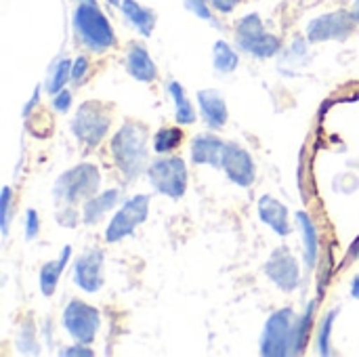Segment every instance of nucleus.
Returning <instances> with one entry per match:
<instances>
[{
    "instance_id": "f257e3e1",
    "label": "nucleus",
    "mask_w": 359,
    "mask_h": 357,
    "mask_svg": "<svg viewBox=\"0 0 359 357\" xmlns=\"http://www.w3.org/2000/svg\"><path fill=\"white\" fill-rule=\"evenodd\" d=\"M147 139L149 133L139 122H124L122 128L111 139V158L126 181H135L143 170H147Z\"/></svg>"
},
{
    "instance_id": "f03ea898",
    "label": "nucleus",
    "mask_w": 359,
    "mask_h": 357,
    "mask_svg": "<svg viewBox=\"0 0 359 357\" xmlns=\"http://www.w3.org/2000/svg\"><path fill=\"white\" fill-rule=\"evenodd\" d=\"M72 23L80 42L93 53H105L116 44L114 27L97 2H80L74 11Z\"/></svg>"
},
{
    "instance_id": "7ed1b4c3",
    "label": "nucleus",
    "mask_w": 359,
    "mask_h": 357,
    "mask_svg": "<svg viewBox=\"0 0 359 357\" xmlns=\"http://www.w3.org/2000/svg\"><path fill=\"white\" fill-rule=\"evenodd\" d=\"M101 185V170L95 164H78L65 170L53 187V196L59 204L72 206L80 200H88Z\"/></svg>"
},
{
    "instance_id": "20e7f679",
    "label": "nucleus",
    "mask_w": 359,
    "mask_h": 357,
    "mask_svg": "<svg viewBox=\"0 0 359 357\" xmlns=\"http://www.w3.org/2000/svg\"><path fill=\"white\" fill-rule=\"evenodd\" d=\"M236 42L238 46L259 59H269L282 50V40L276 34L265 29L259 13H248L236 23Z\"/></svg>"
},
{
    "instance_id": "39448f33",
    "label": "nucleus",
    "mask_w": 359,
    "mask_h": 357,
    "mask_svg": "<svg viewBox=\"0 0 359 357\" xmlns=\"http://www.w3.org/2000/svg\"><path fill=\"white\" fill-rule=\"evenodd\" d=\"M294 332H297L294 311L290 307L276 311L265 324V330L261 337V356H294Z\"/></svg>"
},
{
    "instance_id": "423d86ee",
    "label": "nucleus",
    "mask_w": 359,
    "mask_h": 357,
    "mask_svg": "<svg viewBox=\"0 0 359 357\" xmlns=\"http://www.w3.org/2000/svg\"><path fill=\"white\" fill-rule=\"evenodd\" d=\"M147 177H149V185L172 200H179L185 196L187 189V166L183 162V158L179 156H166V158H158L147 166Z\"/></svg>"
},
{
    "instance_id": "0eeeda50",
    "label": "nucleus",
    "mask_w": 359,
    "mask_h": 357,
    "mask_svg": "<svg viewBox=\"0 0 359 357\" xmlns=\"http://www.w3.org/2000/svg\"><path fill=\"white\" fill-rule=\"evenodd\" d=\"M111 126V116L107 107L99 101H86L78 107L72 120V133L76 139L88 147H95L103 141Z\"/></svg>"
},
{
    "instance_id": "6e6552de",
    "label": "nucleus",
    "mask_w": 359,
    "mask_h": 357,
    "mask_svg": "<svg viewBox=\"0 0 359 357\" xmlns=\"http://www.w3.org/2000/svg\"><path fill=\"white\" fill-rule=\"evenodd\" d=\"M63 328L76 343L90 345L101 328V316L93 305L74 299L63 309Z\"/></svg>"
},
{
    "instance_id": "1a4fd4ad",
    "label": "nucleus",
    "mask_w": 359,
    "mask_h": 357,
    "mask_svg": "<svg viewBox=\"0 0 359 357\" xmlns=\"http://www.w3.org/2000/svg\"><path fill=\"white\" fill-rule=\"evenodd\" d=\"M355 23L358 19L353 13L345 8L318 15L307 23V40L316 44L328 40H347L355 32Z\"/></svg>"
},
{
    "instance_id": "9d476101",
    "label": "nucleus",
    "mask_w": 359,
    "mask_h": 357,
    "mask_svg": "<svg viewBox=\"0 0 359 357\" xmlns=\"http://www.w3.org/2000/svg\"><path fill=\"white\" fill-rule=\"evenodd\" d=\"M149 196L139 194L130 200H126L122 204V208L114 215V219L109 221L107 229H105V240L109 244H116L124 238H128L149 215Z\"/></svg>"
},
{
    "instance_id": "9b49d317",
    "label": "nucleus",
    "mask_w": 359,
    "mask_h": 357,
    "mask_svg": "<svg viewBox=\"0 0 359 357\" xmlns=\"http://www.w3.org/2000/svg\"><path fill=\"white\" fill-rule=\"evenodd\" d=\"M265 274L282 292H292L301 286L299 263L286 246L276 248L271 252V257L265 263Z\"/></svg>"
},
{
    "instance_id": "f8f14e48",
    "label": "nucleus",
    "mask_w": 359,
    "mask_h": 357,
    "mask_svg": "<svg viewBox=\"0 0 359 357\" xmlns=\"http://www.w3.org/2000/svg\"><path fill=\"white\" fill-rule=\"evenodd\" d=\"M221 168L227 173L229 181L240 185V187H250L257 177V166L252 156L240 147L238 143H227L223 151V164Z\"/></svg>"
},
{
    "instance_id": "ddd939ff",
    "label": "nucleus",
    "mask_w": 359,
    "mask_h": 357,
    "mask_svg": "<svg viewBox=\"0 0 359 357\" xmlns=\"http://www.w3.org/2000/svg\"><path fill=\"white\" fill-rule=\"evenodd\" d=\"M103 261L105 255L97 248L82 252L74 263V284L84 292H99L103 286Z\"/></svg>"
},
{
    "instance_id": "4468645a",
    "label": "nucleus",
    "mask_w": 359,
    "mask_h": 357,
    "mask_svg": "<svg viewBox=\"0 0 359 357\" xmlns=\"http://www.w3.org/2000/svg\"><path fill=\"white\" fill-rule=\"evenodd\" d=\"M225 141H221L217 135L204 133L194 137L189 154H191V162L194 164H208L215 168H221L223 164V151H225Z\"/></svg>"
},
{
    "instance_id": "2eb2a0df",
    "label": "nucleus",
    "mask_w": 359,
    "mask_h": 357,
    "mask_svg": "<svg viewBox=\"0 0 359 357\" xmlns=\"http://www.w3.org/2000/svg\"><path fill=\"white\" fill-rule=\"evenodd\" d=\"M198 105H200V114H202L204 122L208 124V128L219 130L225 126L229 112H227V103L219 90H215V88L200 90L198 93Z\"/></svg>"
},
{
    "instance_id": "dca6fc26",
    "label": "nucleus",
    "mask_w": 359,
    "mask_h": 357,
    "mask_svg": "<svg viewBox=\"0 0 359 357\" xmlns=\"http://www.w3.org/2000/svg\"><path fill=\"white\" fill-rule=\"evenodd\" d=\"M126 69L139 82H154L158 78V67L151 55L139 42H133L126 50Z\"/></svg>"
},
{
    "instance_id": "f3484780",
    "label": "nucleus",
    "mask_w": 359,
    "mask_h": 357,
    "mask_svg": "<svg viewBox=\"0 0 359 357\" xmlns=\"http://www.w3.org/2000/svg\"><path fill=\"white\" fill-rule=\"evenodd\" d=\"M259 217H261V221L269 227V229H273L278 236H288L290 234V221H288V208L280 202V200H276L273 196H263L261 200H259Z\"/></svg>"
},
{
    "instance_id": "a211bd4d",
    "label": "nucleus",
    "mask_w": 359,
    "mask_h": 357,
    "mask_svg": "<svg viewBox=\"0 0 359 357\" xmlns=\"http://www.w3.org/2000/svg\"><path fill=\"white\" fill-rule=\"evenodd\" d=\"M120 196H122L120 189H107L103 194H95L93 198H88L82 206V223L84 225L99 223L120 202Z\"/></svg>"
},
{
    "instance_id": "6ab92c4d",
    "label": "nucleus",
    "mask_w": 359,
    "mask_h": 357,
    "mask_svg": "<svg viewBox=\"0 0 359 357\" xmlns=\"http://www.w3.org/2000/svg\"><path fill=\"white\" fill-rule=\"evenodd\" d=\"M120 11L124 15V19L141 34V36H151L156 29V13L147 6H143L137 0H122Z\"/></svg>"
},
{
    "instance_id": "aec40b11",
    "label": "nucleus",
    "mask_w": 359,
    "mask_h": 357,
    "mask_svg": "<svg viewBox=\"0 0 359 357\" xmlns=\"http://www.w3.org/2000/svg\"><path fill=\"white\" fill-rule=\"evenodd\" d=\"M297 225H299L301 238H303V259H305L307 269H311L320 257V236H318V229H316L311 217L303 210L297 213Z\"/></svg>"
},
{
    "instance_id": "412c9836",
    "label": "nucleus",
    "mask_w": 359,
    "mask_h": 357,
    "mask_svg": "<svg viewBox=\"0 0 359 357\" xmlns=\"http://www.w3.org/2000/svg\"><path fill=\"white\" fill-rule=\"evenodd\" d=\"M69 257H72V246H65L57 261H50V263H46L40 269V290H42L44 297H53V292H55V288L59 284V278H61Z\"/></svg>"
},
{
    "instance_id": "4be33fe9",
    "label": "nucleus",
    "mask_w": 359,
    "mask_h": 357,
    "mask_svg": "<svg viewBox=\"0 0 359 357\" xmlns=\"http://www.w3.org/2000/svg\"><path fill=\"white\" fill-rule=\"evenodd\" d=\"M166 93H168V95L172 97V101H175V116H177V122H179V124H187V126L194 124V122H196V109H194L191 101L187 99L183 86H181L179 82L170 80V82L166 84Z\"/></svg>"
},
{
    "instance_id": "5701e85b",
    "label": "nucleus",
    "mask_w": 359,
    "mask_h": 357,
    "mask_svg": "<svg viewBox=\"0 0 359 357\" xmlns=\"http://www.w3.org/2000/svg\"><path fill=\"white\" fill-rule=\"evenodd\" d=\"M212 65L221 74H231L240 65V55L229 42L217 40L215 48H212Z\"/></svg>"
},
{
    "instance_id": "b1692460",
    "label": "nucleus",
    "mask_w": 359,
    "mask_h": 357,
    "mask_svg": "<svg viewBox=\"0 0 359 357\" xmlns=\"http://www.w3.org/2000/svg\"><path fill=\"white\" fill-rule=\"evenodd\" d=\"M72 65H74V61L67 59V57L53 63V67L48 69L46 84H44V88H46L48 95H57L59 90L65 88L67 80H72Z\"/></svg>"
},
{
    "instance_id": "393cba45",
    "label": "nucleus",
    "mask_w": 359,
    "mask_h": 357,
    "mask_svg": "<svg viewBox=\"0 0 359 357\" xmlns=\"http://www.w3.org/2000/svg\"><path fill=\"white\" fill-rule=\"evenodd\" d=\"M316 309H318V301H311L305 309V314L297 320V332H294V356L303 353L307 347V339L311 335L313 328V320H316Z\"/></svg>"
},
{
    "instance_id": "a878e982",
    "label": "nucleus",
    "mask_w": 359,
    "mask_h": 357,
    "mask_svg": "<svg viewBox=\"0 0 359 357\" xmlns=\"http://www.w3.org/2000/svg\"><path fill=\"white\" fill-rule=\"evenodd\" d=\"M339 318V309H330L322 322H320V328H318V353L324 357L332 356V328H334V322Z\"/></svg>"
},
{
    "instance_id": "bb28decb",
    "label": "nucleus",
    "mask_w": 359,
    "mask_h": 357,
    "mask_svg": "<svg viewBox=\"0 0 359 357\" xmlns=\"http://www.w3.org/2000/svg\"><path fill=\"white\" fill-rule=\"evenodd\" d=\"M183 141V130L177 128V126H166V128H160L156 135H154V151L156 154H168L172 149H177Z\"/></svg>"
},
{
    "instance_id": "cd10ccee",
    "label": "nucleus",
    "mask_w": 359,
    "mask_h": 357,
    "mask_svg": "<svg viewBox=\"0 0 359 357\" xmlns=\"http://www.w3.org/2000/svg\"><path fill=\"white\" fill-rule=\"evenodd\" d=\"M15 345H17V351H19V353H25V356H38V353H40L38 343H36V337H34V326H32V322H25V324L21 326Z\"/></svg>"
},
{
    "instance_id": "c85d7f7f",
    "label": "nucleus",
    "mask_w": 359,
    "mask_h": 357,
    "mask_svg": "<svg viewBox=\"0 0 359 357\" xmlns=\"http://www.w3.org/2000/svg\"><path fill=\"white\" fill-rule=\"evenodd\" d=\"M11 204H13V189H11L8 185H4V187H2V196H0V229H2V238L8 236Z\"/></svg>"
},
{
    "instance_id": "c756f323",
    "label": "nucleus",
    "mask_w": 359,
    "mask_h": 357,
    "mask_svg": "<svg viewBox=\"0 0 359 357\" xmlns=\"http://www.w3.org/2000/svg\"><path fill=\"white\" fill-rule=\"evenodd\" d=\"M185 8L191 11L198 19H204V21H215L212 17V4L210 0H183Z\"/></svg>"
},
{
    "instance_id": "7c9ffc66",
    "label": "nucleus",
    "mask_w": 359,
    "mask_h": 357,
    "mask_svg": "<svg viewBox=\"0 0 359 357\" xmlns=\"http://www.w3.org/2000/svg\"><path fill=\"white\" fill-rule=\"evenodd\" d=\"M38 229H40V219H38V213L34 208L27 210L25 215V240L32 242L34 238H38Z\"/></svg>"
},
{
    "instance_id": "2f4dec72",
    "label": "nucleus",
    "mask_w": 359,
    "mask_h": 357,
    "mask_svg": "<svg viewBox=\"0 0 359 357\" xmlns=\"http://www.w3.org/2000/svg\"><path fill=\"white\" fill-rule=\"evenodd\" d=\"M86 74H88V57L80 55V57L74 61V65H72V82L82 84V80L86 78Z\"/></svg>"
},
{
    "instance_id": "473e14b6",
    "label": "nucleus",
    "mask_w": 359,
    "mask_h": 357,
    "mask_svg": "<svg viewBox=\"0 0 359 357\" xmlns=\"http://www.w3.org/2000/svg\"><path fill=\"white\" fill-rule=\"evenodd\" d=\"M53 107H55V112H59V114H65V112L72 107V93H69L67 88L59 90V93L53 97Z\"/></svg>"
},
{
    "instance_id": "72a5a7b5",
    "label": "nucleus",
    "mask_w": 359,
    "mask_h": 357,
    "mask_svg": "<svg viewBox=\"0 0 359 357\" xmlns=\"http://www.w3.org/2000/svg\"><path fill=\"white\" fill-rule=\"evenodd\" d=\"M59 356H63V357H72V356H76V357H93L95 356V351L93 349H88V347H84L82 343H78V345H74V347H67V349H61L59 351Z\"/></svg>"
},
{
    "instance_id": "f704fd0d",
    "label": "nucleus",
    "mask_w": 359,
    "mask_h": 357,
    "mask_svg": "<svg viewBox=\"0 0 359 357\" xmlns=\"http://www.w3.org/2000/svg\"><path fill=\"white\" fill-rule=\"evenodd\" d=\"M210 4H212L215 11H219L223 15H229L238 6V0H210Z\"/></svg>"
},
{
    "instance_id": "c9c22d12",
    "label": "nucleus",
    "mask_w": 359,
    "mask_h": 357,
    "mask_svg": "<svg viewBox=\"0 0 359 357\" xmlns=\"http://www.w3.org/2000/svg\"><path fill=\"white\" fill-rule=\"evenodd\" d=\"M38 95H40V86H38V88L34 90V97H32V99H29V103H27V105L23 107V116H29V114H32V107H34V105L38 103Z\"/></svg>"
},
{
    "instance_id": "e433bc0d",
    "label": "nucleus",
    "mask_w": 359,
    "mask_h": 357,
    "mask_svg": "<svg viewBox=\"0 0 359 357\" xmlns=\"http://www.w3.org/2000/svg\"><path fill=\"white\" fill-rule=\"evenodd\" d=\"M351 257H353V259H358L359 257V238L351 244V248H349V252H347V261H349Z\"/></svg>"
},
{
    "instance_id": "4c0bfd02",
    "label": "nucleus",
    "mask_w": 359,
    "mask_h": 357,
    "mask_svg": "<svg viewBox=\"0 0 359 357\" xmlns=\"http://www.w3.org/2000/svg\"><path fill=\"white\" fill-rule=\"evenodd\" d=\"M351 297L359 301V276H355L353 282H351Z\"/></svg>"
},
{
    "instance_id": "58836bf2",
    "label": "nucleus",
    "mask_w": 359,
    "mask_h": 357,
    "mask_svg": "<svg viewBox=\"0 0 359 357\" xmlns=\"http://www.w3.org/2000/svg\"><path fill=\"white\" fill-rule=\"evenodd\" d=\"M351 13H353V17L358 19V23H359V0H355V2H353V6H351Z\"/></svg>"
},
{
    "instance_id": "ea45409f",
    "label": "nucleus",
    "mask_w": 359,
    "mask_h": 357,
    "mask_svg": "<svg viewBox=\"0 0 359 357\" xmlns=\"http://www.w3.org/2000/svg\"><path fill=\"white\" fill-rule=\"evenodd\" d=\"M107 4H111V6H120L122 4V0H105Z\"/></svg>"
},
{
    "instance_id": "a19ab883",
    "label": "nucleus",
    "mask_w": 359,
    "mask_h": 357,
    "mask_svg": "<svg viewBox=\"0 0 359 357\" xmlns=\"http://www.w3.org/2000/svg\"><path fill=\"white\" fill-rule=\"evenodd\" d=\"M78 2H97V0H78Z\"/></svg>"
}]
</instances>
